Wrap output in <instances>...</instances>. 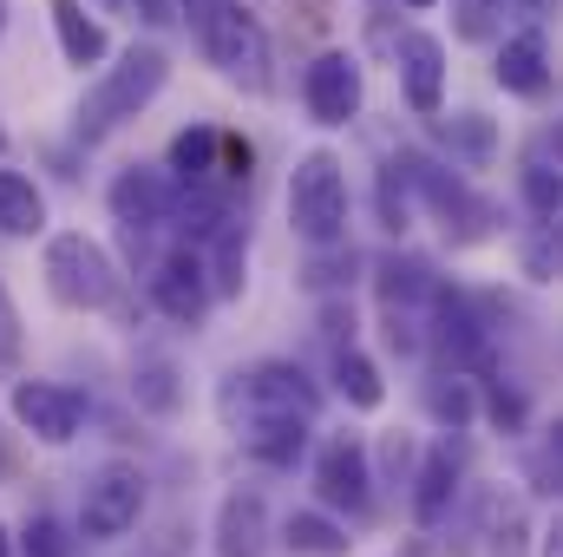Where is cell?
Here are the masks:
<instances>
[{"mask_svg": "<svg viewBox=\"0 0 563 557\" xmlns=\"http://www.w3.org/2000/svg\"><path fill=\"white\" fill-rule=\"evenodd\" d=\"M288 223L308 250H334L347 237V177L334 151H308L288 177Z\"/></svg>", "mask_w": 563, "mask_h": 557, "instance_id": "obj_1", "label": "cell"}, {"mask_svg": "<svg viewBox=\"0 0 563 557\" xmlns=\"http://www.w3.org/2000/svg\"><path fill=\"white\" fill-rule=\"evenodd\" d=\"M164 53L157 46H132L92 92H86V106H79V139H106V132H119L125 119H139L144 106L157 99V86H164Z\"/></svg>", "mask_w": 563, "mask_h": 557, "instance_id": "obj_2", "label": "cell"}, {"mask_svg": "<svg viewBox=\"0 0 563 557\" xmlns=\"http://www.w3.org/2000/svg\"><path fill=\"white\" fill-rule=\"evenodd\" d=\"M46 288L66 308H112L119 302V263L86 230H59L46 243Z\"/></svg>", "mask_w": 563, "mask_h": 557, "instance_id": "obj_3", "label": "cell"}, {"mask_svg": "<svg viewBox=\"0 0 563 557\" xmlns=\"http://www.w3.org/2000/svg\"><path fill=\"white\" fill-rule=\"evenodd\" d=\"M197 33H203L210 66H223V79H236V86H250V92H263V86H269V40H263V26L243 13V0H230V7H217V13H203V20H197Z\"/></svg>", "mask_w": 563, "mask_h": 557, "instance_id": "obj_4", "label": "cell"}, {"mask_svg": "<svg viewBox=\"0 0 563 557\" xmlns=\"http://www.w3.org/2000/svg\"><path fill=\"white\" fill-rule=\"evenodd\" d=\"M139 512H144V472L125 466V459H112V466H99L92 485H86L79 532H86V538H125V532L139 525Z\"/></svg>", "mask_w": 563, "mask_h": 557, "instance_id": "obj_5", "label": "cell"}, {"mask_svg": "<svg viewBox=\"0 0 563 557\" xmlns=\"http://www.w3.org/2000/svg\"><path fill=\"white\" fill-rule=\"evenodd\" d=\"M236 381L243 387H230L223 401H243V419H314V387L288 361H263V368H250Z\"/></svg>", "mask_w": 563, "mask_h": 557, "instance_id": "obj_6", "label": "cell"}, {"mask_svg": "<svg viewBox=\"0 0 563 557\" xmlns=\"http://www.w3.org/2000/svg\"><path fill=\"white\" fill-rule=\"evenodd\" d=\"M314 485H321V505L347 512V518H367L374 512V472H367V446L354 433L328 439L321 459H314Z\"/></svg>", "mask_w": 563, "mask_h": 557, "instance_id": "obj_7", "label": "cell"}, {"mask_svg": "<svg viewBox=\"0 0 563 557\" xmlns=\"http://www.w3.org/2000/svg\"><path fill=\"white\" fill-rule=\"evenodd\" d=\"M13 419L26 433H40L46 446H66L86 419V394L79 387H59V381H20L13 387Z\"/></svg>", "mask_w": 563, "mask_h": 557, "instance_id": "obj_8", "label": "cell"}, {"mask_svg": "<svg viewBox=\"0 0 563 557\" xmlns=\"http://www.w3.org/2000/svg\"><path fill=\"white\" fill-rule=\"evenodd\" d=\"M301 99H308L314 125H347L361 112V66L347 53H321L301 79Z\"/></svg>", "mask_w": 563, "mask_h": 557, "instance_id": "obj_9", "label": "cell"}, {"mask_svg": "<svg viewBox=\"0 0 563 557\" xmlns=\"http://www.w3.org/2000/svg\"><path fill=\"white\" fill-rule=\"evenodd\" d=\"M151 302H157L170 321L197 328V321H203V308H210V276H203V256H197V250H170V256L157 263V276H151Z\"/></svg>", "mask_w": 563, "mask_h": 557, "instance_id": "obj_10", "label": "cell"}, {"mask_svg": "<svg viewBox=\"0 0 563 557\" xmlns=\"http://www.w3.org/2000/svg\"><path fill=\"white\" fill-rule=\"evenodd\" d=\"M170 210H177V190H170V177L164 171H119V184H112V217L139 237V230H157V223H170Z\"/></svg>", "mask_w": 563, "mask_h": 557, "instance_id": "obj_11", "label": "cell"}, {"mask_svg": "<svg viewBox=\"0 0 563 557\" xmlns=\"http://www.w3.org/2000/svg\"><path fill=\"white\" fill-rule=\"evenodd\" d=\"M400 73H407V99H413V112H439L445 46H439L432 33H407V40H400Z\"/></svg>", "mask_w": 563, "mask_h": 557, "instance_id": "obj_12", "label": "cell"}, {"mask_svg": "<svg viewBox=\"0 0 563 557\" xmlns=\"http://www.w3.org/2000/svg\"><path fill=\"white\" fill-rule=\"evenodd\" d=\"M544 59H551V53H544V33H518V40H505V53H498V86L538 99V92L551 86V66H544Z\"/></svg>", "mask_w": 563, "mask_h": 557, "instance_id": "obj_13", "label": "cell"}, {"mask_svg": "<svg viewBox=\"0 0 563 557\" xmlns=\"http://www.w3.org/2000/svg\"><path fill=\"white\" fill-rule=\"evenodd\" d=\"M53 26H59V53L73 59V66H99L106 59V26L79 7V0H53Z\"/></svg>", "mask_w": 563, "mask_h": 557, "instance_id": "obj_14", "label": "cell"}, {"mask_svg": "<svg viewBox=\"0 0 563 557\" xmlns=\"http://www.w3.org/2000/svg\"><path fill=\"white\" fill-rule=\"evenodd\" d=\"M46 230V197L33 190V177L0 171V237H33Z\"/></svg>", "mask_w": 563, "mask_h": 557, "instance_id": "obj_15", "label": "cell"}, {"mask_svg": "<svg viewBox=\"0 0 563 557\" xmlns=\"http://www.w3.org/2000/svg\"><path fill=\"white\" fill-rule=\"evenodd\" d=\"M243 452L269 459V466H295V452L308 446V419H243Z\"/></svg>", "mask_w": 563, "mask_h": 557, "instance_id": "obj_16", "label": "cell"}, {"mask_svg": "<svg viewBox=\"0 0 563 557\" xmlns=\"http://www.w3.org/2000/svg\"><path fill=\"white\" fill-rule=\"evenodd\" d=\"M263 551V499H230L223 505V557H256Z\"/></svg>", "mask_w": 563, "mask_h": 557, "instance_id": "obj_17", "label": "cell"}, {"mask_svg": "<svg viewBox=\"0 0 563 557\" xmlns=\"http://www.w3.org/2000/svg\"><path fill=\"white\" fill-rule=\"evenodd\" d=\"M282 538H288V545H295L301 557H347V545H354V538H347L341 525H328L321 512H295Z\"/></svg>", "mask_w": 563, "mask_h": 557, "instance_id": "obj_18", "label": "cell"}, {"mask_svg": "<svg viewBox=\"0 0 563 557\" xmlns=\"http://www.w3.org/2000/svg\"><path fill=\"white\" fill-rule=\"evenodd\" d=\"M334 381H341V394H347L354 407H380V401H387L380 368H374L361 348H341V354H334Z\"/></svg>", "mask_w": 563, "mask_h": 557, "instance_id": "obj_19", "label": "cell"}, {"mask_svg": "<svg viewBox=\"0 0 563 557\" xmlns=\"http://www.w3.org/2000/svg\"><path fill=\"white\" fill-rule=\"evenodd\" d=\"M525 190H531L538 223L551 230V223H558V164H551V139L531 144V157H525Z\"/></svg>", "mask_w": 563, "mask_h": 557, "instance_id": "obj_20", "label": "cell"}, {"mask_svg": "<svg viewBox=\"0 0 563 557\" xmlns=\"http://www.w3.org/2000/svg\"><path fill=\"white\" fill-rule=\"evenodd\" d=\"M203 276H210V295H243V230L236 223L217 230V250H210Z\"/></svg>", "mask_w": 563, "mask_h": 557, "instance_id": "obj_21", "label": "cell"}, {"mask_svg": "<svg viewBox=\"0 0 563 557\" xmlns=\"http://www.w3.org/2000/svg\"><path fill=\"white\" fill-rule=\"evenodd\" d=\"M170 171H177L184 184H203V177L217 171V132H210V125L184 132V139L170 144Z\"/></svg>", "mask_w": 563, "mask_h": 557, "instance_id": "obj_22", "label": "cell"}, {"mask_svg": "<svg viewBox=\"0 0 563 557\" xmlns=\"http://www.w3.org/2000/svg\"><path fill=\"white\" fill-rule=\"evenodd\" d=\"M439 139L452 144V151H459V157H465V164H485V157H492V119H478V112H459V119H445V125H439Z\"/></svg>", "mask_w": 563, "mask_h": 557, "instance_id": "obj_23", "label": "cell"}, {"mask_svg": "<svg viewBox=\"0 0 563 557\" xmlns=\"http://www.w3.org/2000/svg\"><path fill=\"white\" fill-rule=\"evenodd\" d=\"M445 492H452V452L439 446V452L426 459V472H420V492H413V512H420V518H439V512H445Z\"/></svg>", "mask_w": 563, "mask_h": 557, "instance_id": "obj_24", "label": "cell"}, {"mask_svg": "<svg viewBox=\"0 0 563 557\" xmlns=\"http://www.w3.org/2000/svg\"><path fill=\"white\" fill-rule=\"evenodd\" d=\"M139 401H144V407H157V414H170V407H177L170 361H144V368H139Z\"/></svg>", "mask_w": 563, "mask_h": 557, "instance_id": "obj_25", "label": "cell"}, {"mask_svg": "<svg viewBox=\"0 0 563 557\" xmlns=\"http://www.w3.org/2000/svg\"><path fill=\"white\" fill-rule=\"evenodd\" d=\"M26 557H73V532L59 518H33L26 525Z\"/></svg>", "mask_w": 563, "mask_h": 557, "instance_id": "obj_26", "label": "cell"}, {"mask_svg": "<svg viewBox=\"0 0 563 557\" xmlns=\"http://www.w3.org/2000/svg\"><path fill=\"white\" fill-rule=\"evenodd\" d=\"M20 348H26V328H20V308L0 282V368H20Z\"/></svg>", "mask_w": 563, "mask_h": 557, "instance_id": "obj_27", "label": "cell"}, {"mask_svg": "<svg viewBox=\"0 0 563 557\" xmlns=\"http://www.w3.org/2000/svg\"><path fill=\"white\" fill-rule=\"evenodd\" d=\"M139 13L151 20V26H170V20L184 13V0H139Z\"/></svg>", "mask_w": 563, "mask_h": 557, "instance_id": "obj_28", "label": "cell"}, {"mask_svg": "<svg viewBox=\"0 0 563 557\" xmlns=\"http://www.w3.org/2000/svg\"><path fill=\"white\" fill-rule=\"evenodd\" d=\"M485 13H492V0H465V20H459V33H465V40H478V33H485Z\"/></svg>", "mask_w": 563, "mask_h": 557, "instance_id": "obj_29", "label": "cell"}, {"mask_svg": "<svg viewBox=\"0 0 563 557\" xmlns=\"http://www.w3.org/2000/svg\"><path fill=\"white\" fill-rule=\"evenodd\" d=\"M217 7H230V0H184V13H190V20H203V13H217Z\"/></svg>", "mask_w": 563, "mask_h": 557, "instance_id": "obj_30", "label": "cell"}, {"mask_svg": "<svg viewBox=\"0 0 563 557\" xmlns=\"http://www.w3.org/2000/svg\"><path fill=\"white\" fill-rule=\"evenodd\" d=\"M0 479H7V433H0Z\"/></svg>", "mask_w": 563, "mask_h": 557, "instance_id": "obj_31", "label": "cell"}, {"mask_svg": "<svg viewBox=\"0 0 563 557\" xmlns=\"http://www.w3.org/2000/svg\"><path fill=\"white\" fill-rule=\"evenodd\" d=\"M0 557H13V545H7V525H0Z\"/></svg>", "mask_w": 563, "mask_h": 557, "instance_id": "obj_32", "label": "cell"}, {"mask_svg": "<svg viewBox=\"0 0 563 557\" xmlns=\"http://www.w3.org/2000/svg\"><path fill=\"white\" fill-rule=\"evenodd\" d=\"M0 26H7V0H0Z\"/></svg>", "mask_w": 563, "mask_h": 557, "instance_id": "obj_33", "label": "cell"}, {"mask_svg": "<svg viewBox=\"0 0 563 557\" xmlns=\"http://www.w3.org/2000/svg\"><path fill=\"white\" fill-rule=\"evenodd\" d=\"M407 7H432V0H407Z\"/></svg>", "mask_w": 563, "mask_h": 557, "instance_id": "obj_34", "label": "cell"}, {"mask_svg": "<svg viewBox=\"0 0 563 557\" xmlns=\"http://www.w3.org/2000/svg\"><path fill=\"white\" fill-rule=\"evenodd\" d=\"M525 7H544V0H525Z\"/></svg>", "mask_w": 563, "mask_h": 557, "instance_id": "obj_35", "label": "cell"}, {"mask_svg": "<svg viewBox=\"0 0 563 557\" xmlns=\"http://www.w3.org/2000/svg\"><path fill=\"white\" fill-rule=\"evenodd\" d=\"M0 144H7V132H0Z\"/></svg>", "mask_w": 563, "mask_h": 557, "instance_id": "obj_36", "label": "cell"}]
</instances>
